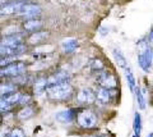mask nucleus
<instances>
[{
    "label": "nucleus",
    "instance_id": "f257e3e1",
    "mask_svg": "<svg viewBox=\"0 0 153 137\" xmlns=\"http://www.w3.org/2000/svg\"><path fill=\"white\" fill-rule=\"evenodd\" d=\"M46 94H47V96H49V99H51V100L68 101L69 99L73 96L74 90H73V86H71L69 82H64V83L56 85V86L49 87Z\"/></svg>",
    "mask_w": 153,
    "mask_h": 137
},
{
    "label": "nucleus",
    "instance_id": "f03ea898",
    "mask_svg": "<svg viewBox=\"0 0 153 137\" xmlns=\"http://www.w3.org/2000/svg\"><path fill=\"white\" fill-rule=\"evenodd\" d=\"M26 68H27V65L25 62H22V60H14L13 63L1 68L0 76H1V78H4V77L5 78H16L18 76L25 73Z\"/></svg>",
    "mask_w": 153,
    "mask_h": 137
},
{
    "label": "nucleus",
    "instance_id": "7ed1b4c3",
    "mask_svg": "<svg viewBox=\"0 0 153 137\" xmlns=\"http://www.w3.org/2000/svg\"><path fill=\"white\" fill-rule=\"evenodd\" d=\"M75 121L82 128H85V130L94 128L96 124H97V117L89 109H79Z\"/></svg>",
    "mask_w": 153,
    "mask_h": 137
},
{
    "label": "nucleus",
    "instance_id": "20e7f679",
    "mask_svg": "<svg viewBox=\"0 0 153 137\" xmlns=\"http://www.w3.org/2000/svg\"><path fill=\"white\" fill-rule=\"evenodd\" d=\"M96 83H97L100 87L115 90L117 87V78L114 73H111L107 69H105L102 72H98L96 74Z\"/></svg>",
    "mask_w": 153,
    "mask_h": 137
},
{
    "label": "nucleus",
    "instance_id": "39448f33",
    "mask_svg": "<svg viewBox=\"0 0 153 137\" xmlns=\"http://www.w3.org/2000/svg\"><path fill=\"white\" fill-rule=\"evenodd\" d=\"M41 8L37 4H32V3H25L23 7L21 8V10L18 12L17 16L25 18V19H32V18H37L41 16Z\"/></svg>",
    "mask_w": 153,
    "mask_h": 137
},
{
    "label": "nucleus",
    "instance_id": "423d86ee",
    "mask_svg": "<svg viewBox=\"0 0 153 137\" xmlns=\"http://www.w3.org/2000/svg\"><path fill=\"white\" fill-rule=\"evenodd\" d=\"M75 101L78 103L79 105H92L94 101H97L96 92L92 91L91 88H82L76 92Z\"/></svg>",
    "mask_w": 153,
    "mask_h": 137
},
{
    "label": "nucleus",
    "instance_id": "0eeeda50",
    "mask_svg": "<svg viewBox=\"0 0 153 137\" xmlns=\"http://www.w3.org/2000/svg\"><path fill=\"white\" fill-rule=\"evenodd\" d=\"M27 51V46L25 44L18 45V46H1L0 49V54H1V58H16L22 54H25Z\"/></svg>",
    "mask_w": 153,
    "mask_h": 137
},
{
    "label": "nucleus",
    "instance_id": "6e6552de",
    "mask_svg": "<svg viewBox=\"0 0 153 137\" xmlns=\"http://www.w3.org/2000/svg\"><path fill=\"white\" fill-rule=\"evenodd\" d=\"M69 78H70V74H69L68 70L60 69V70H57V72L52 73L51 76L47 77V83H49V87H52V86H56V85L68 82Z\"/></svg>",
    "mask_w": 153,
    "mask_h": 137
},
{
    "label": "nucleus",
    "instance_id": "1a4fd4ad",
    "mask_svg": "<svg viewBox=\"0 0 153 137\" xmlns=\"http://www.w3.org/2000/svg\"><path fill=\"white\" fill-rule=\"evenodd\" d=\"M26 1H18V0H12L1 5V16H12V14H18V12L21 10V8L23 7V4Z\"/></svg>",
    "mask_w": 153,
    "mask_h": 137
},
{
    "label": "nucleus",
    "instance_id": "9d476101",
    "mask_svg": "<svg viewBox=\"0 0 153 137\" xmlns=\"http://www.w3.org/2000/svg\"><path fill=\"white\" fill-rule=\"evenodd\" d=\"M79 109H66L56 113L55 118L61 123H71L73 121L76 119V114H78Z\"/></svg>",
    "mask_w": 153,
    "mask_h": 137
},
{
    "label": "nucleus",
    "instance_id": "9b49d317",
    "mask_svg": "<svg viewBox=\"0 0 153 137\" xmlns=\"http://www.w3.org/2000/svg\"><path fill=\"white\" fill-rule=\"evenodd\" d=\"M116 90V88H115ZM115 90H108L105 87H100L97 91H96V97H97V101L100 104H108L110 101L114 99V91Z\"/></svg>",
    "mask_w": 153,
    "mask_h": 137
},
{
    "label": "nucleus",
    "instance_id": "f8f14e48",
    "mask_svg": "<svg viewBox=\"0 0 153 137\" xmlns=\"http://www.w3.org/2000/svg\"><path fill=\"white\" fill-rule=\"evenodd\" d=\"M49 36H50V34L47 31H36V32H32L30 35L27 42L30 45H40L49 39Z\"/></svg>",
    "mask_w": 153,
    "mask_h": 137
},
{
    "label": "nucleus",
    "instance_id": "ddd939ff",
    "mask_svg": "<svg viewBox=\"0 0 153 137\" xmlns=\"http://www.w3.org/2000/svg\"><path fill=\"white\" fill-rule=\"evenodd\" d=\"M44 22L40 18H32V19H27L23 23V30L25 31H30V32H36V31H41Z\"/></svg>",
    "mask_w": 153,
    "mask_h": 137
},
{
    "label": "nucleus",
    "instance_id": "4468645a",
    "mask_svg": "<svg viewBox=\"0 0 153 137\" xmlns=\"http://www.w3.org/2000/svg\"><path fill=\"white\" fill-rule=\"evenodd\" d=\"M23 44V37L22 34L10 35V36H4L1 40V46H18Z\"/></svg>",
    "mask_w": 153,
    "mask_h": 137
},
{
    "label": "nucleus",
    "instance_id": "2eb2a0df",
    "mask_svg": "<svg viewBox=\"0 0 153 137\" xmlns=\"http://www.w3.org/2000/svg\"><path fill=\"white\" fill-rule=\"evenodd\" d=\"M49 88V83H47V77H40L35 79L33 82V91L36 95H41L42 92H46Z\"/></svg>",
    "mask_w": 153,
    "mask_h": 137
},
{
    "label": "nucleus",
    "instance_id": "dca6fc26",
    "mask_svg": "<svg viewBox=\"0 0 153 137\" xmlns=\"http://www.w3.org/2000/svg\"><path fill=\"white\" fill-rule=\"evenodd\" d=\"M61 48H63L64 53H66V54L73 53V51H75L76 48H78V40L73 39V37H70V39H65L63 42H61Z\"/></svg>",
    "mask_w": 153,
    "mask_h": 137
},
{
    "label": "nucleus",
    "instance_id": "f3484780",
    "mask_svg": "<svg viewBox=\"0 0 153 137\" xmlns=\"http://www.w3.org/2000/svg\"><path fill=\"white\" fill-rule=\"evenodd\" d=\"M22 94L21 92H10V94H5V95H1V101L9 104L10 106L16 105V104H19V100H21Z\"/></svg>",
    "mask_w": 153,
    "mask_h": 137
},
{
    "label": "nucleus",
    "instance_id": "a211bd4d",
    "mask_svg": "<svg viewBox=\"0 0 153 137\" xmlns=\"http://www.w3.org/2000/svg\"><path fill=\"white\" fill-rule=\"evenodd\" d=\"M33 114H35V109H33L32 106L26 105L17 113V118L19 121H27V119H30L31 117H33Z\"/></svg>",
    "mask_w": 153,
    "mask_h": 137
},
{
    "label": "nucleus",
    "instance_id": "6ab92c4d",
    "mask_svg": "<svg viewBox=\"0 0 153 137\" xmlns=\"http://www.w3.org/2000/svg\"><path fill=\"white\" fill-rule=\"evenodd\" d=\"M112 55H114L115 62H116V64H117L120 68L125 69V68L128 67V62H126V59H125V56H124V54L121 53V50L114 49V50H112Z\"/></svg>",
    "mask_w": 153,
    "mask_h": 137
},
{
    "label": "nucleus",
    "instance_id": "aec40b11",
    "mask_svg": "<svg viewBox=\"0 0 153 137\" xmlns=\"http://www.w3.org/2000/svg\"><path fill=\"white\" fill-rule=\"evenodd\" d=\"M133 137H140V132H142V117L139 113L134 114V122H133Z\"/></svg>",
    "mask_w": 153,
    "mask_h": 137
},
{
    "label": "nucleus",
    "instance_id": "412c9836",
    "mask_svg": "<svg viewBox=\"0 0 153 137\" xmlns=\"http://www.w3.org/2000/svg\"><path fill=\"white\" fill-rule=\"evenodd\" d=\"M124 73H125V78L128 81V85H129V88H130V91L134 92V90L137 88V81H135V76H134V73L131 72V69L126 67L125 69H124Z\"/></svg>",
    "mask_w": 153,
    "mask_h": 137
},
{
    "label": "nucleus",
    "instance_id": "4be33fe9",
    "mask_svg": "<svg viewBox=\"0 0 153 137\" xmlns=\"http://www.w3.org/2000/svg\"><path fill=\"white\" fill-rule=\"evenodd\" d=\"M89 68L92 72H96V73L102 72V70H105V63L102 62V59L94 58L89 62Z\"/></svg>",
    "mask_w": 153,
    "mask_h": 137
},
{
    "label": "nucleus",
    "instance_id": "5701e85b",
    "mask_svg": "<svg viewBox=\"0 0 153 137\" xmlns=\"http://www.w3.org/2000/svg\"><path fill=\"white\" fill-rule=\"evenodd\" d=\"M134 94H135V99H137V103H138V106H139V109L144 110L146 109V99H144V95H143L142 90L137 86V88L134 90Z\"/></svg>",
    "mask_w": 153,
    "mask_h": 137
},
{
    "label": "nucleus",
    "instance_id": "b1692460",
    "mask_svg": "<svg viewBox=\"0 0 153 137\" xmlns=\"http://www.w3.org/2000/svg\"><path fill=\"white\" fill-rule=\"evenodd\" d=\"M0 88H1V95H5V94H10V92H16L17 91V86L16 83L12 82V83H1V86H0Z\"/></svg>",
    "mask_w": 153,
    "mask_h": 137
},
{
    "label": "nucleus",
    "instance_id": "393cba45",
    "mask_svg": "<svg viewBox=\"0 0 153 137\" xmlns=\"http://www.w3.org/2000/svg\"><path fill=\"white\" fill-rule=\"evenodd\" d=\"M9 137H26V133H25V131H23L22 128L16 127L14 130L10 131V136Z\"/></svg>",
    "mask_w": 153,
    "mask_h": 137
},
{
    "label": "nucleus",
    "instance_id": "a878e982",
    "mask_svg": "<svg viewBox=\"0 0 153 137\" xmlns=\"http://www.w3.org/2000/svg\"><path fill=\"white\" fill-rule=\"evenodd\" d=\"M30 101H31V96L28 95V94H22L21 100H19V104H21V105H23V106H26V105H28V104H30Z\"/></svg>",
    "mask_w": 153,
    "mask_h": 137
},
{
    "label": "nucleus",
    "instance_id": "bb28decb",
    "mask_svg": "<svg viewBox=\"0 0 153 137\" xmlns=\"http://www.w3.org/2000/svg\"><path fill=\"white\" fill-rule=\"evenodd\" d=\"M147 41L149 42V45L152 46L153 45V28L151 30V32H149V35H148V39H147Z\"/></svg>",
    "mask_w": 153,
    "mask_h": 137
},
{
    "label": "nucleus",
    "instance_id": "cd10ccee",
    "mask_svg": "<svg viewBox=\"0 0 153 137\" xmlns=\"http://www.w3.org/2000/svg\"><path fill=\"white\" fill-rule=\"evenodd\" d=\"M100 32H101L102 35H106V34H108V30H106V27H101L100 28Z\"/></svg>",
    "mask_w": 153,
    "mask_h": 137
},
{
    "label": "nucleus",
    "instance_id": "c85d7f7f",
    "mask_svg": "<svg viewBox=\"0 0 153 137\" xmlns=\"http://www.w3.org/2000/svg\"><path fill=\"white\" fill-rule=\"evenodd\" d=\"M94 137H110L107 135H97V136H94Z\"/></svg>",
    "mask_w": 153,
    "mask_h": 137
},
{
    "label": "nucleus",
    "instance_id": "c756f323",
    "mask_svg": "<svg viewBox=\"0 0 153 137\" xmlns=\"http://www.w3.org/2000/svg\"><path fill=\"white\" fill-rule=\"evenodd\" d=\"M149 137H153V133H151V135H149Z\"/></svg>",
    "mask_w": 153,
    "mask_h": 137
},
{
    "label": "nucleus",
    "instance_id": "7c9ffc66",
    "mask_svg": "<svg viewBox=\"0 0 153 137\" xmlns=\"http://www.w3.org/2000/svg\"><path fill=\"white\" fill-rule=\"evenodd\" d=\"M152 56H153V49H152Z\"/></svg>",
    "mask_w": 153,
    "mask_h": 137
},
{
    "label": "nucleus",
    "instance_id": "2f4dec72",
    "mask_svg": "<svg viewBox=\"0 0 153 137\" xmlns=\"http://www.w3.org/2000/svg\"><path fill=\"white\" fill-rule=\"evenodd\" d=\"M148 137H149V136H148Z\"/></svg>",
    "mask_w": 153,
    "mask_h": 137
}]
</instances>
